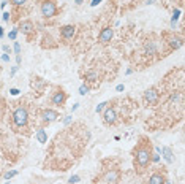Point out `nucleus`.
Here are the masks:
<instances>
[{
	"instance_id": "nucleus-1",
	"label": "nucleus",
	"mask_w": 185,
	"mask_h": 184,
	"mask_svg": "<svg viewBox=\"0 0 185 184\" xmlns=\"http://www.w3.org/2000/svg\"><path fill=\"white\" fill-rule=\"evenodd\" d=\"M143 143L138 145V148H134L133 156H134V167H138L139 170H144L150 163V157H152V145L149 140L143 138Z\"/></svg>"
},
{
	"instance_id": "nucleus-2",
	"label": "nucleus",
	"mask_w": 185,
	"mask_h": 184,
	"mask_svg": "<svg viewBox=\"0 0 185 184\" xmlns=\"http://www.w3.org/2000/svg\"><path fill=\"white\" fill-rule=\"evenodd\" d=\"M13 122L16 127H25L29 122V111L25 106H18L13 113Z\"/></svg>"
},
{
	"instance_id": "nucleus-3",
	"label": "nucleus",
	"mask_w": 185,
	"mask_h": 184,
	"mask_svg": "<svg viewBox=\"0 0 185 184\" xmlns=\"http://www.w3.org/2000/svg\"><path fill=\"white\" fill-rule=\"evenodd\" d=\"M41 14L45 16L46 19H51L57 14V5H56V0H43L41 2Z\"/></svg>"
},
{
	"instance_id": "nucleus-4",
	"label": "nucleus",
	"mask_w": 185,
	"mask_h": 184,
	"mask_svg": "<svg viewBox=\"0 0 185 184\" xmlns=\"http://www.w3.org/2000/svg\"><path fill=\"white\" fill-rule=\"evenodd\" d=\"M66 92H63L62 89H57L56 92L52 94V97H51V102H52V105H56V106H60L62 108L63 105H65V102H66Z\"/></svg>"
},
{
	"instance_id": "nucleus-5",
	"label": "nucleus",
	"mask_w": 185,
	"mask_h": 184,
	"mask_svg": "<svg viewBox=\"0 0 185 184\" xmlns=\"http://www.w3.org/2000/svg\"><path fill=\"white\" fill-rule=\"evenodd\" d=\"M103 121H105V124H108V125H112V124L117 122V113H116V110H114L112 106H106L105 108Z\"/></svg>"
},
{
	"instance_id": "nucleus-6",
	"label": "nucleus",
	"mask_w": 185,
	"mask_h": 184,
	"mask_svg": "<svg viewBox=\"0 0 185 184\" xmlns=\"http://www.w3.org/2000/svg\"><path fill=\"white\" fill-rule=\"evenodd\" d=\"M59 118H60V114L56 111V110H51V108L45 110V111L41 113V121L45 124H51L54 121H57Z\"/></svg>"
},
{
	"instance_id": "nucleus-7",
	"label": "nucleus",
	"mask_w": 185,
	"mask_h": 184,
	"mask_svg": "<svg viewBox=\"0 0 185 184\" xmlns=\"http://www.w3.org/2000/svg\"><path fill=\"white\" fill-rule=\"evenodd\" d=\"M119 176H120V173L117 172V170H108L105 175H103L101 181L106 183V184H117V181H119Z\"/></svg>"
},
{
	"instance_id": "nucleus-8",
	"label": "nucleus",
	"mask_w": 185,
	"mask_h": 184,
	"mask_svg": "<svg viewBox=\"0 0 185 184\" xmlns=\"http://www.w3.org/2000/svg\"><path fill=\"white\" fill-rule=\"evenodd\" d=\"M112 35H114L112 29L105 27V29H101V32H100V35H98V41L101 43V45H106V43H109L111 40H112Z\"/></svg>"
},
{
	"instance_id": "nucleus-9",
	"label": "nucleus",
	"mask_w": 185,
	"mask_h": 184,
	"mask_svg": "<svg viewBox=\"0 0 185 184\" xmlns=\"http://www.w3.org/2000/svg\"><path fill=\"white\" fill-rule=\"evenodd\" d=\"M144 100L149 102V103H157L160 100V94L157 92V89L150 88V89H147V91L144 92Z\"/></svg>"
},
{
	"instance_id": "nucleus-10",
	"label": "nucleus",
	"mask_w": 185,
	"mask_h": 184,
	"mask_svg": "<svg viewBox=\"0 0 185 184\" xmlns=\"http://www.w3.org/2000/svg\"><path fill=\"white\" fill-rule=\"evenodd\" d=\"M158 151L161 152L163 159L166 160V163H173L174 162V152H173L171 148H168V146H161V148H158Z\"/></svg>"
},
{
	"instance_id": "nucleus-11",
	"label": "nucleus",
	"mask_w": 185,
	"mask_h": 184,
	"mask_svg": "<svg viewBox=\"0 0 185 184\" xmlns=\"http://www.w3.org/2000/svg\"><path fill=\"white\" fill-rule=\"evenodd\" d=\"M75 33H76V27H75V25H63V27L60 29V35H62V38H65V40L73 38Z\"/></svg>"
},
{
	"instance_id": "nucleus-12",
	"label": "nucleus",
	"mask_w": 185,
	"mask_h": 184,
	"mask_svg": "<svg viewBox=\"0 0 185 184\" xmlns=\"http://www.w3.org/2000/svg\"><path fill=\"white\" fill-rule=\"evenodd\" d=\"M168 43H169V46L173 49H179L180 46H182V38L177 35H169L168 37Z\"/></svg>"
},
{
	"instance_id": "nucleus-13",
	"label": "nucleus",
	"mask_w": 185,
	"mask_h": 184,
	"mask_svg": "<svg viewBox=\"0 0 185 184\" xmlns=\"http://www.w3.org/2000/svg\"><path fill=\"white\" fill-rule=\"evenodd\" d=\"M19 29H21L22 33H25V35H30V33L35 30V27H33V22H32V21H22L21 24H19Z\"/></svg>"
},
{
	"instance_id": "nucleus-14",
	"label": "nucleus",
	"mask_w": 185,
	"mask_h": 184,
	"mask_svg": "<svg viewBox=\"0 0 185 184\" xmlns=\"http://www.w3.org/2000/svg\"><path fill=\"white\" fill-rule=\"evenodd\" d=\"M166 183V178L161 173H152L149 178V184H164Z\"/></svg>"
},
{
	"instance_id": "nucleus-15",
	"label": "nucleus",
	"mask_w": 185,
	"mask_h": 184,
	"mask_svg": "<svg viewBox=\"0 0 185 184\" xmlns=\"http://www.w3.org/2000/svg\"><path fill=\"white\" fill-rule=\"evenodd\" d=\"M45 86H46V81L43 78H40V76H33L32 78V88L35 91H41Z\"/></svg>"
},
{
	"instance_id": "nucleus-16",
	"label": "nucleus",
	"mask_w": 185,
	"mask_h": 184,
	"mask_svg": "<svg viewBox=\"0 0 185 184\" xmlns=\"http://www.w3.org/2000/svg\"><path fill=\"white\" fill-rule=\"evenodd\" d=\"M98 78H100V75H98V72H95V70H89V72L84 73V79L89 81V83H97Z\"/></svg>"
},
{
	"instance_id": "nucleus-17",
	"label": "nucleus",
	"mask_w": 185,
	"mask_h": 184,
	"mask_svg": "<svg viewBox=\"0 0 185 184\" xmlns=\"http://www.w3.org/2000/svg\"><path fill=\"white\" fill-rule=\"evenodd\" d=\"M36 140H38V143H43V145H45V143L48 141V133H46L43 129H38L36 130Z\"/></svg>"
},
{
	"instance_id": "nucleus-18",
	"label": "nucleus",
	"mask_w": 185,
	"mask_h": 184,
	"mask_svg": "<svg viewBox=\"0 0 185 184\" xmlns=\"http://www.w3.org/2000/svg\"><path fill=\"white\" fill-rule=\"evenodd\" d=\"M144 49H146V54H149V56H152V54H155V52H157V46H155V43H153V41L146 43Z\"/></svg>"
},
{
	"instance_id": "nucleus-19",
	"label": "nucleus",
	"mask_w": 185,
	"mask_h": 184,
	"mask_svg": "<svg viewBox=\"0 0 185 184\" xmlns=\"http://www.w3.org/2000/svg\"><path fill=\"white\" fill-rule=\"evenodd\" d=\"M179 14H180V10H174L173 18H171V25H173V27H176V22H177V19H179Z\"/></svg>"
},
{
	"instance_id": "nucleus-20",
	"label": "nucleus",
	"mask_w": 185,
	"mask_h": 184,
	"mask_svg": "<svg viewBox=\"0 0 185 184\" xmlns=\"http://www.w3.org/2000/svg\"><path fill=\"white\" fill-rule=\"evenodd\" d=\"M108 105H109L108 102H101V103H98V105H97V108H95V111H97V113H101Z\"/></svg>"
},
{
	"instance_id": "nucleus-21",
	"label": "nucleus",
	"mask_w": 185,
	"mask_h": 184,
	"mask_svg": "<svg viewBox=\"0 0 185 184\" xmlns=\"http://www.w3.org/2000/svg\"><path fill=\"white\" fill-rule=\"evenodd\" d=\"M89 91H90V88H89L87 84H82V86L79 88V94H81V95H86V94H89Z\"/></svg>"
},
{
	"instance_id": "nucleus-22",
	"label": "nucleus",
	"mask_w": 185,
	"mask_h": 184,
	"mask_svg": "<svg viewBox=\"0 0 185 184\" xmlns=\"http://www.w3.org/2000/svg\"><path fill=\"white\" fill-rule=\"evenodd\" d=\"M16 175H18V170H11V172H6V173H5V179L14 178Z\"/></svg>"
},
{
	"instance_id": "nucleus-23",
	"label": "nucleus",
	"mask_w": 185,
	"mask_h": 184,
	"mask_svg": "<svg viewBox=\"0 0 185 184\" xmlns=\"http://www.w3.org/2000/svg\"><path fill=\"white\" fill-rule=\"evenodd\" d=\"M18 29H13V30L11 32H8V38L10 40H16V37H18Z\"/></svg>"
},
{
	"instance_id": "nucleus-24",
	"label": "nucleus",
	"mask_w": 185,
	"mask_h": 184,
	"mask_svg": "<svg viewBox=\"0 0 185 184\" xmlns=\"http://www.w3.org/2000/svg\"><path fill=\"white\" fill-rule=\"evenodd\" d=\"M14 54L16 56H21V45H19V41H14Z\"/></svg>"
},
{
	"instance_id": "nucleus-25",
	"label": "nucleus",
	"mask_w": 185,
	"mask_h": 184,
	"mask_svg": "<svg viewBox=\"0 0 185 184\" xmlns=\"http://www.w3.org/2000/svg\"><path fill=\"white\" fill-rule=\"evenodd\" d=\"M150 162H160V154H158V152H152Z\"/></svg>"
},
{
	"instance_id": "nucleus-26",
	"label": "nucleus",
	"mask_w": 185,
	"mask_h": 184,
	"mask_svg": "<svg viewBox=\"0 0 185 184\" xmlns=\"http://www.w3.org/2000/svg\"><path fill=\"white\" fill-rule=\"evenodd\" d=\"M79 179H81V178H79L78 175H73L71 178H70V181H68V183H70V184H76V183H79Z\"/></svg>"
},
{
	"instance_id": "nucleus-27",
	"label": "nucleus",
	"mask_w": 185,
	"mask_h": 184,
	"mask_svg": "<svg viewBox=\"0 0 185 184\" xmlns=\"http://www.w3.org/2000/svg\"><path fill=\"white\" fill-rule=\"evenodd\" d=\"M25 2H27V0H11V3H13V5H16V6H21V5H24Z\"/></svg>"
},
{
	"instance_id": "nucleus-28",
	"label": "nucleus",
	"mask_w": 185,
	"mask_h": 184,
	"mask_svg": "<svg viewBox=\"0 0 185 184\" xmlns=\"http://www.w3.org/2000/svg\"><path fill=\"white\" fill-rule=\"evenodd\" d=\"M71 121H73L71 116H65V119H63V124H65V125H68V124L71 122Z\"/></svg>"
},
{
	"instance_id": "nucleus-29",
	"label": "nucleus",
	"mask_w": 185,
	"mask_h": 184,
	"mask_svg": "<svg viewBox=\"0 0 185 184\" xmlns=\"http://www.w3.org/2000/svg\"><path fill=\"white\" fill-rule=\"evenodd\" d=\"M10 94H11V95H19V89H16V88L10 89Z\"/></svg>"
},
{
	"instance_id": "nucleus-30",
	"label": "nucleus",
	"mask_w": 185,
	"mask_h": 184,
	"mask_svg": "<svg viewBox=\"0 0 185 184\" xmlns=\"http://www.w3.org/2000/svg\"><path fill=\"white\" fill-rule=\"evenodd\" d=\"M18 70H19V65L13 67V68H11V73H10V75H11V76H14V75H16V72H18Z\"/></svg>"
},
{
	"instance_id": "nucleus-31",
	"label": "nucleus",
	"mask_w": 185,
	"mask_h": 184,
	"mask_svg": "<svg viewBox=\"0 0 185 184\" xmlns=\"http://www.w3.org/2000/svg\"><path fill=\"white\" fill-rule=\"evenodd\" d=\"M103 0H92V3H90V6H97V5H100Z\"/></svg>"
},
{
	"instance_id": "nucleus-32",
	"label": "nucleus",
	"mask_w": 185,
	"mask_h": 184,
	"mask_svg": "<svg viewBox=\"0 0 185 184\" xmlns=\"http://www.w3.org/2000/svg\"><path fill=\"white\" fill-rule=\"evenodd\" d=\"M3 21H5V22H8L10 21V13H3Z\"/></svg>"
},
{
	"instance_id": "nucleus-33",
	"label": "nucleus",
	"mask_w": 185,
	"mask_h": 184,
	"mask_svg": "<svg viewBox=\"0 0 185 184\" xmlns=\"http://www.w3.org/2000/svg\"><path fill=\"white\" fill-rule=\"evenodd\" d=\"M3 51H5L6 54H8V52H11V48H10L8 45H3Z\"/></svg>"
},
{
	"instance_id": "nucleus-34",
	"label": "nucleus",
	"mask_w": 185,
	"mask_h": 184,
	"mask_svg": "<svg viewBox=\"0 0 185 184\" xmlns=\"http://www.w3.org/2000/svg\"><path fill=\"white\" fill-rule=\"evenodd\" d=\"M2 61H3V62H10V56H8V54H3V56H2Z\"/></svg>"
},
{
	"instance_id": "nucleus-35",
	"label": "nucleus",
	"mask_w": 185,
	"mask_h": 184,
	"mask_svg": "<svg viewBox=\"0 0 185 184\" xmlns=\"http://www.w3.org/2000/svg\"><path fill=\"white\" fill-rule=\"evenodd\" d=\"M21 62H22V57H21V56H16V63L21 65Z\"/></svg>"
},
{
	"instance_id": "nucleus-36",
	"label": "nucleus",
	"mask_w": 185,
	"mask_h": 184,
	"mask_svg": "<svg viewBox=\"0 0 185 184\" xmlns=\"http://www.w3.org/2000/svg\"><path fill=\"white\" fill-rule=\"evenodd\" d=\"M116 89H117V92H122V91H123V89H125V88H123V84H119V86H117Z\"/></svg>"
},
{
	"instance_id": "nucleus-37",
	"label": "nucleus",
	"mask_w": 185,
	"mask_h": 184,
	"mask_svg": "<svg viewBox=\"0 0 185 184\" xmlns=\"http://www.w3.org/2000/svg\"><path fill=\"white\" fill-rule=\"evenodd\" d=\"M78 106H79V103H75V105H73V108H71V111H76V110H78Z\"/></svg>"
},
{
	"instance_id": "nucleus-38",
	"label": "nucleus",
	"mask_w": 185,
	"mask_h": 184,
	"mask_svg": "<svg viewBox=\"0 0 185 184\" xmlns=\"http://www.w3.org/2000/svg\"><path fill=\"white\" fill-rule=\"evenodd\" d=\"M153 2H155V0H146V2H144V3H146V5H152Z\"/></svg>"
},
{
	"instance_id": "nucleus-39",
	"label": "nucleus",
	"mask_w": 185,
	"mask_h": 184,
	"mask_svg": "<svg viewBox=\"0 0 185 184\" xmlns=\"http://www.w3.org/2000/svg\"><path fill=\"white\" fill-rule=\"evenodd\" d=\"M3 35H5V32H3V27H0V38H3Z\"/></svg>"
},
{
	"instance_id": "nucleus-40",
	"label": "nucleus",
	"mask_w": 185,
	"mask_h": 184,
	"mask_svg": "<svg viewBox=\"0 0 185 184\" xmlns=\"http://www.w3.org/2000/svg\"><path fill=\"white\" fill-rule=\"evenodd\" d=\"M2 116H3V105H0V119H2Z\"/></svg>"
},
{
	"instance_id": "nucleus-41",
	"label": "nucleus",
	"mask_w": 185,
	"mask_h": 184,
	"mask_svg": "<svg viewBox=\"0 0 185 184\" xmlns=\"http://www.w3.org/2000/svg\"><path fill=\"white\" fill-rule=\"evenodd\" d=\"M76 3H78V5H81V3H82V0H75Z\"/></svg>"
},
{
	"instance_id": "nucleus-42",
	"label": "nucleus",
	"mask_w": 185,
	"mask_h": 184,
	"mask_svg": "<svg viewBox=\"0 0 185 184\" xmlns=\"http://www.w3.org/2000/svg\"><path fill=\"white\" fill-rule=\"evenodd\" d=\"M164 184H171V183H169V181H166V183H164Z\"/></svg>"
}]
</instances>
